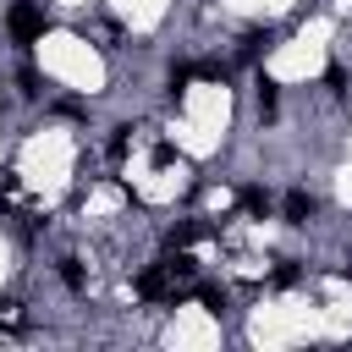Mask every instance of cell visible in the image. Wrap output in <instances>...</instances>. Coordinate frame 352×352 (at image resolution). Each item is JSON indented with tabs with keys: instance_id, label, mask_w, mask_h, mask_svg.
I'll return each mask as SVG.
<instances>
[{
	"instance_id": "8",
	"label": "cell",
	"mask_w": 352,
	"mask_h": 352,
	"mask_svg": "<svg viewBox=\"0 0 352 352\" xmlns=\"http://www.w3.org/2000/svg\"><path fill=\"white\" fill-rule=\"evenodd\" d=\"M176 160H182V154H176L170 143H160V148H154V165H160V170H165V165H176Z\"/></svg>"
},
{
	"instance_id": "4",
	"label": "cell",
	"mask_w": 352,
	"mask_h": 352,
	"mask_svg": "<svg viewBox=\"0 0 352 352\" xmlns=\"http://www.w3.org/2000/svg\"><path fill=\"white\" fill-rule=\"evenodd\" d=\"M242 209H248V214H270V192H264V187H248V192H242Z\"/></svg>"
},
{
	"instance_id": "7",
	"label": "cell",
	"mask_w": 352,
	"mask_h": 352,
	"mask_svg": "<svg viewBox=\"0 0 352 352\" xmlns=\"http://www.w3.org/2000/svg\"><path fill=\"white\" fill-rule=\"evenodd\" d=\"M60 275H66V286H82V264L77 258H60Z\"/></svg>"
},
{
	"instance_id": "2",
	"label": "cell",
	"mask_w": 352,
	"mask_h": 352,
	"mask_svg": "<svg viewBox=\"0 0 352 352\" xmlns=\"http://www.w3.org/2000/svg\"><path fill=\"white\" fill-rule=\"evenodd\" d=\"M6 28H11V38H16V44H33V38H44L50 16H44V6L16 0V6H11V16H6Z\"/></svg>"
},
{
	"instance_id": "9",
	"label": "cell",
	"mask_w": 352,
	"mask_h": 352,
	"mask_svg": "<svg viewBox=\"0 0 352 352\" xmlns=\"http://www.w3.org/2000/svg\"><path fill=\"white\" fill-rule=\"evenodd\" d=\"M198 302H204L209 314H220V308H226V297H220V292H198Z\"/></svg>"
},
{
	"instance_id": "6",
	"label": "cell",
	"mask_w": 352,
	"mask_h": 352,
	"mask_svg": "<svg viewBox=\"0 0 352 352\" xmlns=\"http://www.w3.org/2000/svg\"><path fill=\"white\" fill-rule=\"evenodd\" d=\"M258 110L275 116V82H270V77H258Z\"/></svg>"
},
{
	"instance_id": "5",
	"label": "cell",
	"mask_w": 352,
	"mask_h": 352,
	"mask_svg": "<svg viewBox=\"0 0 352 352\" xmlns=\"http://www.w3.org/2000/svg\"><path fill=\"white\" fill-rule=\"evenodd\" d=\"M198 236H204V231H198V226H176V231H170V236H165V242H170V253H182V248H192V242H198Z\"/></svg>"
},
{
	"instance_id": "3",
	"label": "cell",
	"mask_w": 352,
	"mask_h": 352,
	"mask_svg": "<svg viewBox=\"0 0 352 352\" xmlns=\"http://www.w3.org/2000/svg\"><path fill=\"white\" fill-rule=\"evenodd\" d=\"M314 209H319V204H314V192H302V187H297V192H286V220H292V226L314 220Z\"/></svg>"
},
{
	"instance_id": "1",
	"label": "cell",
	"mask_w": 352,
	"mask_h": 352,
	"mask_svg": "<svg viewBox=\"0 0 352 352\" xmlns=\"http://www.w3.org/2000/svg\"><path fill=\"white\" fill-rule=\"evenodd\" d=\"M192 270H198V264H192V258H182V253H176V258H160L154 270H143V275H138V297H148V302L176 297V292L192 280Z\"/></svg>"
}]
</instances>
